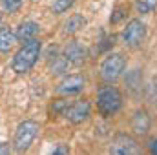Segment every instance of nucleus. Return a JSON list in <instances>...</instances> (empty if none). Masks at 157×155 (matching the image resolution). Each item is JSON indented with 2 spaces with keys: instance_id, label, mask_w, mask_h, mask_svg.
Here are the masks:
<instances>
[{
  "instance_id": "nucleus-1",
  "label": "nucleus",
  "mask_w": 157,
  "mask_h": 155,
  "mask_svg": "<svg viewBox=\"0 0 157 155\" xmlns=\"http://www.w3.org/2000/svg\"><path fill=\"white\" fill-rule=\"evenodd\" d=\"M40 49H42L40 40H37V39L26 40V42L22 44V47L15 53L13 60H11L13 71H15V73H26V71H29V70L37 64V60H39Z\"/></svg>"
},
{
  "instance_id": "nucleus-2",
  "label": "nucleus",
  "mask_w": 157,
  "mask_h": 155,
  "mask_svg": "<svg viewBox=\"0 0 157 155\" xmlns=\"http://www.w3.org/2000/svg\"><path fill=\"white\" fill-rule=\"evenodd\" d=\"M122 108V93L115 86H102L97 91V110L104 117L115 115Z\"/></svg>"
},
{
  "instance_id": "nucleus-3",
  "label": "nucleus",
  "mask_w": 157,
  "mask_h": 155,
  "mask_svg": "<svg viewBox=\"0 0 157 155\" xmlns=\"http://www.w3.org/2000/svg\"><path fill=\"white\" fill-rule=\"evenodd\" d=\"M124 71H126V59H124L122 53H110V55L102 60V64H101V68H99L101 78H102L104 82H108V84L119 80V78L122 77Z\"/></svg>"
},
{
  "instance_id": "nucleus-4",
  "label": "nucleus",
  "mask_w": 157,
  "mask_h": 155,
  "mask_svg": "<svg viewBox=\"0 0 157 155\" xmlns=\"http://www.w3.org/2000/svg\"><path fill=\"white\" fill-rule=\"evenodd\" d=\"M39 133V122L35 120H24L17 126V131H15V137H13V148L15 152L22 153V152H28L29 146L33 144L35 137Z\"/></svg>"
},
{
  "instance_id": "nucleus-5",
  "label": "nucleus",
  "mask_w": 157,
  "mask_h": 155,
  "mask_svg": "<svg viewBox=\"0 0 157 155\" xmlns=\"http://www.w3.org/2000/svg\"><path fill=\"white\" fill-rule=\"evenodd\" d=\"M122 42L128 47H137L143 44V40L146 39V24L141 18H132L126 28L122 29Z\"/></svg>"
},
{
  "instance_id": "nucleus-6",
  "label": "nucleus",
  "mask_w": 157,
  "mask_h": 155,
  "mask_svg": "<svg viewBox=\"0 0 157 155\" xmlns=\"http://www.w3.org/2000/svg\"><path fill=\"white\" fill-rule=\"evenodd\" d=\"M110 153L113 155H133L141 153V148L137 144V141L128 135V133H117L112 139V146H110Z\"/></svg>"
},
{
  "instance_id": "nucleus-7",
  "label": "nucleus",
  "mask_w": 157,
  "mask_h": 155,
  "mask_svg": "<svg viewBox=\"0 0 157 155\" xmlns=\"http://www.w3.org/2000/svg\"><path fill=\"white\" fill-rule=\"evenodd\" d=\"M84 86H86V78L82 77V75H66L57 84L55 91L59 95L70 97V95H78L84 89Z\"/></svg>"
},
{
  "instance_id": "nucleus-8",
  "label": "nucleus",
  "mask_w": 157,
  "mask_h": 155,
  "mask_svg": "<svg viewBox=\"0 0 157 155\" xmlns=\"http://www.w3.org/2000/svg\"><path fill=\"white\" fill-rule=\"evenodd\" d=\"M90 112H91V106L88 100H77V102H71L68 112H66V117L71 124H82L84 120H88L90 117Z\"/></svg>"
},
{
  "instance_id": "nucleus-9",
  "label": "nucleus",
  "mask_w": 157,
  "mask_h": 155,
  "mask_svg": "<svg viewBox=\"0 0 157 155\" xmlns=\"http://www.w3.org/2000/svg\"><path fill=\"white\" fill-rule=\"evenodd\" d=\"M64 57L70 60V64L80 66L82 62H86L88 51H86V47H84L78 40H71V42H68L66 47H64Z\"/></svg>"
},
{
  "instance_id": "nucleus-10",
  "label": "nucleus",
  "mask_w": 157,
  "mask_h": 155,
  "mask_svg": "<svg viewBox=\"0 0 157 155\" xmlns=\"http://www.w3.org/2000/svg\"><path fill=\"white\" fill-rule=\"evenodd\" d=\"M130 124H132V130L137 135H146L150 131V128H152V117H150V113L144 108H141V110H135L133 112Z\"/></svg>"
},
{
  "instance_id": "nucleus-11",
  "label": "nucleus",
  "mask_w": 157,
  "mask_h": 155,
  "mask_svg": "<svg viewBox=\"0 0 157 155\" xmlns=\"http://www.w3.org/2000/svg\"><path fill=\"white\" fill-rule=\"evenodd\" d=\"M39 31H40V26L37 22L26 20V22H22V24L17 28L15 37H17L18 42H26V40H29V39H35V37L39 35Z\"/></svg>"
},
{
  "instance_id": "nucleus-12",
  "label": "nucleus",
  "mask_w": 157,
  "mask_h": 155,
  "mask_svg": "<svg viewBox=\"0 0 157 155\" xmlns=\"http://www.w3.org/2000/svg\"><path fill=\"white\" fill-rule=\"evenodd\" d=\"M124 82H126L128 91L133 93V95H137L141 91V88H143V73H141V70L137 68V70L128 71L126 77H124Z\"/></svg>"
},
{
  "instance_id": "nucleus-13",
  "label": "nucleus",
  "mask_w": 157,
  "mask_h": 155,
  "mask_svg": "<svg viewBox=\"0 0 157 155\" xmlns=\"http://www.w3.org/2000/svg\"><path fill=\"white\" fill-rule=\"evenodd\" d=\"M48 64H49V73H51V75H57V77L66 75L68 70H70V66H71L70 60H68L64 55H57L55 59L48 60Z\"/></svg>"
},
{
  "instance_id": "nucleus-14",
  "label": "nucleus",
  "mask_w": 157,
  "mask_h": 155,
  "mask_svg": "<svg viewBox=\"0 0 157 155\" xmlns=\"http://www.w3.org/2000/svg\"><path fill=\"white\" fill-rule=\"evenodd\" d=\"M17 42L15 33L7 26H0V53H7Z\"/></svg>"
},
{
  "instance_id": "nucleus-15",
  "label": "nucleus",
  "mask_w": 157,
  "mask_h": 155,
  "mask_svg": "<svg viewBox=\"0 0 157 155\" xmlns=\"http://www.w3.org/2000/svg\"><path fill=\"white\" fill-rule=\"evenodd\" d=\"M84 26H86V18L82 15H71L64 22V33L66 35H75L80 29H84Z\"/></svg>"
},
{
  "instance_id": "nucleus-16",
  "label": "nucleus",
  "mask_w": 157,
  "mask_h": 155,
  "mask_svg": "<svg viewBox=\"0 0 157 155\" xmlns=\"http://www.w3.org/2000/svg\"><path fill=\"white\" fill-rule=\"evenodd\" d=\"M135 7L141 15H150L154 9L157 7V0H137Z\"/></svg>"
},
{
  "instance_id": "nucleus-17",
  "label": "nucleus",
  "mask_w": 157,
  "mask_h": 155,
  "mask_svg": "<svg viewBox=\"0 0 157 155\" xmlns=\"http://www.w3.org/2000/svg\"><path fill=\"white\" fill-rule=\"evenodd\" d=\"M73 4H75V0H53L51 11H53L55 15H62V13H66Z\"/></svg>"
},
{
  "instance_id": "nucleus-18",
  "label": "nucleus",
  "mask_w": 157,
  "mask_h": 155,
  "mask_svg": "<svg viewBox=\"0 0 157 155\" xmlns=\"http://www.w3.org/2000/svg\"><path fill=\"white\" fill-rule=\"evenodd\" d=\"M70 104H71V100H68V99L53 100V104H51V112H53L55 115H66V112H68Z\"/></svg>"
},
{
  "instance_id": "nucleus-19",
  "label": "nucleus",
  "mask_w": 157,
  "mask_h": 155,
  "mask_svg": "<svg viewBox=\"0 0 157 155\" xmlns=\"http://www.w3.org/2000/svg\"><path fill=\"white\" fill-rule=\"evenodd\" d=\"M0 4H2V7H4L7 13H15V11L20 9L22 0H0Z\"/></svg>"
},
{
  "instance_id": "nucleus-20",
  "label": "nucleus",
  "mask_w": 157,
  "mask_h": 155,
  "mask_svg": "<svg viewBox=\"0 0 157 155\" xmlns=\"http://www.w3.org/2000/svg\"><path fill=\"white\" fill-rule=\"evenodd\" d=\"M124 13H126V9L124 7H115V11H113V15L110 17V22L112 24H115V22H119L122 17H124Z\"/></svg>"
},
{
  "instance_id": "nucleus-21",
  "label": "nucleus",
  "mask_w": 157,
  "mask_h": 155,
  "mask_svg": "<svg viewBox=\"0 0 157 155\" xmlns=\"http://www.w3.org/2000/svg\"><path fill=\"white\" fill-rule=\"evenodd\" d=\"M113 46V37H106L104 40H101V44H99V51H106L108 47H112Z\"/></svg>"
},
{
  "instance_id": "nucleus-22",
  "label": "nucleus",
  "mask_w": 157,
  "mask_h": 155,
  "mask_svg": "<svg viewBox=\"0 0 157 155\" xmlns=\"http://www.w3.org/2000/svg\"><path fill=\"white\" fill-rule=\"evenodd\" d=\"M146 148H148V152H150V153L157 155V139H155V137L148 139V142H146Z\"/></svg>"
},
{
  "instance_id": "nucleus-23",
  "label": "nucleus",
  "mask_w": 157,
  "mask_h": 155,
  "mask_svg": "<svg viewBox=\"0 0 157 155\" xmlns=\"http://www.w3.org/2000/svg\"><path fill=\"white\" fill-rule=\"evenodd\" d=\"M51 153H53V155H68V153H70V148H68V146H64V144H60V146L53 148V150H51Z\"/></svg>"
},
{
  "instance_id": "nucleus-24",
  "label": "nucleus",
  "mask_w": 157,
  "mask_h": 155,
  "mask_svg": "<svg viewBox=\"0 0 157 155\" xmlns=\"http://www.w3.org/2000/svg\"><path fill=\"white\" fill-rule=\"evenodd\" d=\"M11 153V144L9 142H0V155H9Z\"/></svg>"
},
{
  "instance_id": "nucleus-25",
  "label": "nucleus",
  "mask_w": 157,
  "mask_h": 155,
  "mask_svg": "<svg viewBox=\"0 0 157 155\" xmlns=\"http://www.w3.org/2000/svg\"><path fill=\"white\" fill-rule=\"evenodd\" d=\"M57 55H59V47H53V46H51V47L48 49V53H46V59L51 60V59H55Z\"/></svg>"
}]
</instances>
